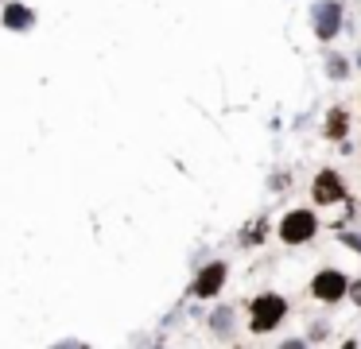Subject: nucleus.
I'll return each instance as SVG.
<instances>
[{
  "mask_svg": "<svg viewBox=\"0 0 361 349\" xmlns=\"http://www.w3.org/2000/svg\"><path fill=\"white\" fill-rule=\"evenodd\" d=\"M287 315V303L280 299V295H261V299L252 303V330L257 334H268V330H276L280 326V318Z\"/></svg>",
  "mask_w": 361,
  "mask_h": 349,
  "instance_id": "f257e3e1",
  "label": "nucleus"
},
{
  "mask_svg": "<svg viewBox=\"0 0 361 349\" xmlns=\"http://www.w3.org/2000/svg\"><path fill=\"white\" fill-rule=\"evenodd\" d=\"M353 303H361V280L353 283Z\"/></svg>",
  "mask_w": 361,
  "mask_h": 349,
  "instance_id": "6e6552de",
  "label": "nucleus"
},
{
  "mask_svg": "<svg viewBox=\"0 0 361 349\" xmlns=\"http://www.w3.org/2000/svg\"><path fill=\"white\" fill-rule=\"evenodd\" d=\"M4 24H8V27H32V12H27L24 4H8V12H4Z\"/></svg>",
  "mask_w": 361,
  "mask_h": 349,
  "instance_id": "0eeeda50",
  "label": "nucleus"
},
{
  "mask_svg": "<svg viewBox=\"0 0 361 349\" xmlns=\"http://www.w3.org/2000/svg\"><path fill=\"white\" fill-rule=\"evenodd\" d=\"M311 295H315V299H322V303L342 299V295H346V275L342 272H319V275H315V283H311Z\"/></svg>",
  "mask_w": 361,
  "mask_h": 349,
  "instance_id": "7ed1b4c3",
  "label": "nucleus"
},
{
  "mask_svg": "<svg viewBox=\"0 0 361 349\" xmlns=\"http://www.w3.org/2000/svg\"><path fill=\"white\" fill-rule=\"evenodd\" d=\"M222 283H226V264H206V272L198 275V283H194V295L210 299V295L222 291Z\"/></svg>",
  "mask_w": 361,
  "mask_h": 349,
  "instance_id": "20e7f679",
  "label": "nucleus"
},
{
  "mask_svg": "<svg viewBox=\"0 0 361 349\" xmlns=\"http://www.w3.org/2000/svg\"><path fill=\"white\" fill-rule=\"evenodd\" d=\"M315 229H319V221H315L311 210H292V214L284 217V225H280V237H284L287 245H303L311 241Z\"/></svg>",
  "mask_w": 361,
  "mask_h": 349,
  "instance_id": "f03ea898",
  "label": "nucleus"
},
{
  "mask_svg": "<svg viewBox=\"0 0 361 349\" xmlns=\"http://www.w3.org/2000/svg\"><path fill=\"white\" fill-rule=\"evenodd\" d=\"M338 16H342V4H315V32H319V39H330L338 32Z\"/></svg>",
  "mask_w": 361,
  "mask_h": 349,
  "instance_id": "423d86ee",
  "label": "nucleus"
},
{
  "mask_svg": "<svg viewBox=\"0 0 361 349\" xmlns=\"http://www.w3.org/2000/svg\"><path fill=\"white\" fill-rule=\"evenodd\" d=\"M315 202H322V206L342 202V179H338L334 171H322L319 179H315Z\"/></svg>",
  "mask_w": 361,
  "mask_h": 349,
  "instance_id": "39448f33",
  "label": "nucleus"
}]
</instances>
